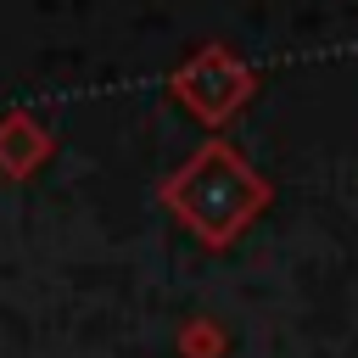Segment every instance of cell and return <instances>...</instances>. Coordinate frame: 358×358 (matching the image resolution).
I'll return each mask as SVG.
<instances>
[{"mask_svg":"<svg viewBox=\"0 0 358 358\" xmlns=\"http://www.w3.org/2000/svg\"><path fill=\"white\" fill-rule=\"evenodd\" d=\"M179 90H185V101H190L201 117H213V123H218V117L246 95V73H241L235 62H224L218 50H207V56H196V62L185 67Z\"/></svg>","mask_w":358,"mask_h":358,"instance_id":"obj_2","label":"cell"},{"mask_svg":"<svg viewBox=\"0 0 358 358\" xmlns=\"http://www.w3.org/2000/svg\"><path fill=\"white\" fill-rule=\"evenodd\" d=\"M162 201L207 241V246H229L246 224H252V213L268 201V185L229 151V145H201L168 185H162Z\"/></svg>","mask_w":358,"mask_h":358,"instance_id":"obj_1","label":"cell"},{"mask_svg":"<svg viewBox=\"0 0 358 358\" xmlns=\"http://www.w3.org/2000/svg\"><path fill=\"white\" fill-rule=\"evenodd\" d=\"M39 151H45V134H34L28 123H6L0 129V168L6 173H28Z\"/></svg>","mask_w":358,"mask_h":358,"instance_id":"obj_4","label":"cell"},{"mask_svg":"<svg viewBox=\"0 0 358 358\" xmlns=\"http://www.w3.org/2000/svg\"><path fill=\"white\" fill-rule=\"evenodd\" d=\"M173 347H179V358H224L229 336H224V324H218V319L196 313V319H185V324H179Z\"/></svg>","mask_w":358,"mask_h":358,"instance_id":"obj_3","label":"cell"}]
</instances>
